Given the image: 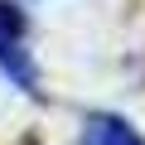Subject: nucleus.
I'll return each instance as SVG.
<instances>
[{"label": "nucleus", "mask_w": 145, "mask_h": 145, "mask_svg": "<svg viewBox=\"0 0 145 145\" xmlns=\"http://www.w3.org/2000/svg\"><path fill=\"white\" fill-rule=\"evenodd\" d=\"M24 34H29L24 10H15L10 0H0V68L24 92H34V68H29V53H24Z\"/></svg>", "instance_id": "obj_1"}, {"label": "nucleus", "mask_w": 145, "mask_h": 145, "mask_svg": "<svg viewBox=\"0 0 145 145\" xmlns=\"http://www.w3.org/2000/svg\"><path fill=\"white\" fill-rule=\"evenodd\" d=\"M78 145H145V135H140L131 121L97 111V116H87V126H82V140H78Z\"/></svg>", "instance_id": "obj_2"}]
</instances>
